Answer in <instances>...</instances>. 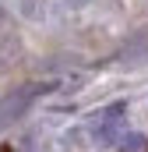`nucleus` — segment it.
Wrapping results in <instances>:
<instances>
[{
  "instance_id": "obj_1",
  "label": "nucleus",
  "mask_w": 148,
  "mask_h": 152,
  "mask_svg": "<svg viewBox=\"0 0 148 152\" xmlns=\"http://www.w3.org/2000/svg\"><path fill=\"white\" fill-rule=\"evenodd\" d=\"M123 113H127L123 103L99 110V113L92 117V124H88L92 142H95V145H113V142H120V138H123Z\"/></svg>"
},
{
  "instance_id": "obj_2",
  "label": "nucleus",
  "mask_w": 148,
  "mask_h": 152,
  "mask_svg": "<svg viewBox=\"0 0 148 152\" xmlns=\"http://www.w3.org/2000/svg\"><path fill=\"white\" fill-rule=\"evenodd\" d=\"M32 96H36V88H18L14 96H7V99L0 103V127H4L7 120H14V117L25 113L28 103H32Z\"/></svg>"
},
{
  "instance_id": "obj_3",
  "label": "nucleus",
  "mask_w": 148,
  "mask_h": 152,
  "mask_svg": "<svg viewBox=\"0 0 148 152\" xmlns=\"http://www.w3.org/2000/svg\"><path fill=\"white\" fill-rule=\"evenodd\" d=\"M141 53H148V32H138V36H131L120 50H116V57L120 60H138Z\"/></svg>"
},
{
  "instance_id": "obj_4",
  "label": "nucleus",
  "mask_w": 148,
  "mask_h": 152,
  "mask_svg": "<svg viewBox=\"0 0 148 152\" xmlns=\"http://www.w3.org/2000/svg\"><path fill=\"white\" fill-rule=\"evenodd\" d=\"M145 149H148L145 134H123L120 138V152H145Z\"/></svg>"
},
{
  "instance_id": "obj_5",
  "label": "nucleus",
  "mask_w": 148,
  "mask_h": 152,
  "mask_svg": "<svg viewBox=\"0 0 148 152\" xmlns=\"http://www.w3.org/2000/svg\"><path fill=\"white\" fill-rule=\"evenodd\" d=\"M39 11H42V7H39L36 0H21V14H25V18H39Z\"/></svg>"
},
{
  "instance_id": "obj_6",
  "label": "nucleus",
  "mask_w": 148,
  "mask_h": 152,
  "mask_svg": "<svg viewBox=\"0 0 148 152\" xmlns=\"http://www.w3.org/2000/svg\"><path fill=\"white\" fill-rule=\"evenodd\" d=\"M64 4H67V7H85L88 0H64Z\"/></svg>"
}]
</instances>
